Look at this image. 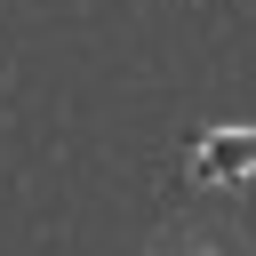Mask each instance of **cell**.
<instances>
[{
    "mask_svg": "<svg viewBox=\"0 0 256 256\" xmlns=\"http://www.w3.org/2000/svg\"><path fill=\"white\" fill-rule=\"evenodd\" d=\"M192 168H200L208 184L248 176V168H256V128H216V136H200V144H192Z\"/></svg>",
    "mask_w": 256,
    "mask_h": 256,
    "instance_id": "1",
    "label": "cell"
}]
</instances>
